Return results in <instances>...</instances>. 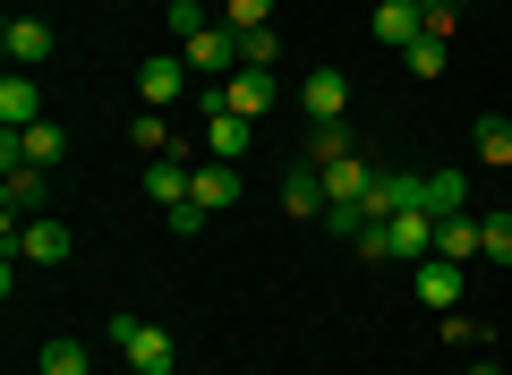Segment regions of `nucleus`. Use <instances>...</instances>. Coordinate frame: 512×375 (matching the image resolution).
<instances>
[{
    "instance_id": "1",
    "label": "nucleus",
    "mask_w": 512,
    "mask_h": 375,
    "mask_svg": "<svg viewBox=\"0 0 512 375\" xmlns=\"http://www.w3.org/2000/svg\"><path fill=\"white\" fill-rule=\"evenodd\" d=\"M111 350H120V367H137V375H180L171 333H163V324H146V316H111Z\"/></svg>"
},
{
    "instance_id": "2",
    "label": "nucleus",
    "mask_w": 512,
    "mask_h": 375,
    "mask_svg": "<svg viewBox=\"0 0 512 375\" xmlns=\"http://www.w3.org/2000/svg\"><path fill=\"white\" fill-rule=\"evenodd\" d=\"M197 120H205V162H248L256 120H239V111L222 103V86H205V94H197Z\"/></svg>"
},
{
    "instance_id": "3",
    "label": "nucleus",
    "mask_w": 512,
    "mask_h": 375,
    "mask_svg": "<svg viewBox=\"0 0 512 375\" xmlns=\"http://www.w3.org/2000/svg\"><path fill=\"white\" fill-rule=\"evenodd\" d=\"M60 154H69V137H60L52 120H35V128H0V171H9V162H26V171H60Z\"/></svg>"
},
{
    "instance_id": "4",
    "label": "nucleus",
    "mask_w": 512,
    "mask_h": 375,
    "mask_svg": "<svg viewBox=\"0 0 512 375\" xmlns=\"http://www.w3.org/2000/svg\"><path fill=\"white\" fill-rule=\"evenodd\" d=\"M410 290H419V307H427V316H461L470 265H444V256H427V265H410Z\"/></svg>"
},
{
    "instance_id": "5",
    "label": "nucleus",
    "mask_w": 512,
    "mask_h": 375,
    "mask_svg": "<svg viewBox=\"0 0 512 375\" xmlns=\"http://www.w3.org/2000/svg\"><path fill=\"white\" fill-rule=\"evenodd\" d=\"M299 111H308V128H325V120H350V69H308L299 77Z\"/></svg>"
},
{
    "instance_id": "6",
    "label": "nucleus",
    "mask_w": 512,
    "mask_h": 375,
    "mask_svg": "<svg viewBox=\"0 0 512 375\" xmlns=\"http://www.w3.org/2000/svg\"><path fill=\"white\" fill-rule=\"evenodd\" d=\"M77 239H69V222L60 214H35V222H9V256H26V265H60Z\"/></svg>"
},
{
    "instance_id": "7",
    "label": "nucleus",
    "mask_w": 512,
    "mask_h": 375,
    "mask_svg": "<svg viewBox=\"0 0 512 375\" xmlns=\"http://www.w3.org/2000/svg\"><path fill=\"white\" fill-rule=\"evenodd\" d=\"M180 60H188V69H197V77H214V86H222V77H231L239 69V35H231V26H197V35H188L180 43Z\"/></svg>"
},
{
    "instance_id": "8",
    "label": "nucleus",
    "mask_w": 512,
    "mask_h": 375,
    "mask_svg": "<svg viewBox=\"0 0 512 375\" xmlns=\"http://www.w3.org/2000/svg\"><path fill=\"white\" fill-rule=\"evenodd\" d=\"M188 86H197V69H188L180 52H146V69H137V94H146V111H171Z\"/></svg>"
},
{
    "instance_id": "9",
    "label": "nucleus",
    "mask_w": 512,
    "mask_h": 375,
    "mask_svg": "<svg viewBox=\"0 0 512 375\" xmlns=\"http://www.w3.org/2000/svg\"><path fill=\"white\" fill-rule=\"evenodd\" d=\"M222 103H231L239 120H265V111L282 103V77L274 69H231V77H222Z\"/></svg>"
},
{
    "instance_id": "10",
    "label": "nucleus",
    "mask_w": 512,
    "mask_h": 375,
    "mask_svg": "<svg viewBox=\"0 0 512 375\" xmlns=\"http://www.w3.org/2000/svg\"><path fill=\"white\" fill-rule=\"evenodd\" d=\"M0 205H9V222L52 214V171H26V162H9V179H0Z\"/></svg>"
},
{
    "instance_id": "11",
    "label": "nucleus",
    "mask_w": 512,
    "mask_h": 375,
    "mask_svg": "<svg viewBox=\"0 0 512 375\" xmlns=\"http://www.w3.org/2000/svg\"><path fill=\"white\" fill-rule=\"evenodd\" d=\"M188 205L231 214V205H239V162H197V171H188Z\"/></svg>"
},
{
    "instance_id": "12",
    "label": "nucleus",
    "mask_w": 512,
    "mask_h": 375,
    "mask_svg": "<svg viewBox=\"0 0 512 375\" xmlns=\"http://www.w3.org/2000/svg\"><path fill=\"white\" fill-rule=\"evenodd\" d=\"M325 171H308V162H291V171H282V214L291 222H325Z\"/></svg>"
},
{
    "instance_id": "13",
    "label": "nucleus",
    "mask_w": 512,
    "mask_h": 375,
    "mask_svg": "<svg viewBox=\"0 0 512 375\" xmlns=\"http://www.w3.org/2000/svg\"><path fill=\"white\" fill-rule=\"evenodd\" d=\"M384 239H393V265H427L436 256V214H393Z\"/></svg>"
},
{
    "instance_id": "14",
    "label": "nucleus",
    "mask_w": 512,
    "mask_h": 375,
    "mask_svg": "<svg viewBox=\"0 0 512 375\" xmlns=\"http://www.w3.org/2000/svg\"><path fill=\"white\" fill-rule=\"evenodd\" d=\"M419 35H427V9H419V0H376V43L410 52Z\"/></svg>"
},
{
    "instance_id": "15",
    "label": "nucleus",
    "mask_w": 512,
    "mask_h": 375,
    "mask_svg": "<svg viewBox=\"0 0 512 375\" xmlns=\"http://www.w3.org/2000/svg\"><path fill=\"white\" fill-rule=\"evenodd\" d=\"M0 52H9V69H35V60H52V26H43L35 9H26V18H9Z\"/></svg>"
},
{
    "instance_id": "16",
    "label": "nucleus",
    "mask_w": 512,
    "mask_h": 375,
    "mask_svg": "<svg viewBox=\"0 0 512 375\" xmlns=\"http://www.w3.org/2000/svg\"><path fill=\"white\" fill-rule=\"evenodd\" d=\"M0 120H9V128H35V120H43L35 69H9V77H0Z\"/></svg>"
},
{
    "instance_id": "17",
    "label": "nucleus",
    "mask_w": 512,
    "mask_h": 375,
    "mask_svg": "<svg viewBox=\"0 0 512 375\" xmlns=\"http://www.w3.org/2000/svg\"><path fill=\"white\" fill-rule=\"evenodd\" d=\"M146 197L163 205V214H171V205H188V162L180 154H154L146 162Z\"/></svg>"
},
{
    "instance_id": "18",
    "label": "nucleus",
    "mask_w": 512,
    "mask_h": 375,
    "mask_svg": "<svg viewBox=\"0 0 512 375\" xmlns=\"http://www.w3.org/2000/svg\"><path fill=\"white\" fill-rule=\"evenodd\" d=\"M470 154L487 162V171H512V120H504V111H487V120L470 128Z\"/></svg>"
},
{
    "instance_id": "19",
    "label": "nucleus",
    "mask_w": 512,
    "mask_h": 375,
    "mask_svg": "<svg viewBox=\"0 0 512 375\" xmlns=\"http://www.w3.org/2000/svg\"><path fill=\"white\" fill-rule=\"evenodd\" d=\"M436 256H444V265H470V256H478V214H444L436 222Z\"/></svg>"
},
{
    "instance_id": "20",
    "label": "nucleus",
    "mask_w": 512,
    "mask_h": 375,
    "mask_svg": "<svg viewBox=\"0 0 512 375\" xmlns=\"http://www.w3.org/2000/svg\"><path fill=\"white\" fill-rule=\"evenodd\" d=\"M35 375H94V358H86V341H69V333H52L35 350Z\"/></svg>"
},
{
    "instance_id": "21",
    "label": "nucleus",
    "mask_w": 512,
    "mask_h": 375,
    "mask_svg": "<svg viewBox=\"0 0 512 375\" xmlns=\"http://www.w3.org/2000/svg\"><path fill=\"white\" fill-rule=\"evenodd\" d=\"M342 154H359V145H350V128H342V120L308 128V145H299V162H308V171H325V162H342Z\"/></svg>"
},
{
    "instance_id": "22",
    "label": "nucleus",
    "mask_w": 512,
    "mask_h": 375,
    "mask_svg": "<svg viewBox=\"0 0 512 375\" xmlns=\"http://www.w3.org/2000/svg\"><path fill=\"white\" fill-rule=\"evenodd\" d=\"M427 214H470V179H461V171H427Z\"/></svg>"
},
{
    "instance_id": "23",
    "label": "nucleus",
    "mask_w": 512,
    "mask_h": 375,
    "mask_svg": "<svg viewBox=\"0 0 512 375\" xmlns=\"http://www.w3.org/2000/svg\"><path fill=\"white\" fill-rule=\"evenodd\" d=\"M478 256L512 265V205H487V214H478Z\"/></svg>"
},
{
    "instance_id": "24",
    "label": "nucleus",
    "mask_w": 512,
    "mask_h": 375,
    "mask_svg": "<svg viewBox=\"0 0 512 375\" xmlns=\"http://www.w3.org/2000/svg\"><path fill=\"white\" fill-rule=\"evenodd\" d=\"M402 69L419 77V86H436V77H444V43H436V35H419V43L402 52Z\"/></svg>"
},
{
    "instance_id": "25",
    "label": "nucleus",
    "mask_w": 512,
    "mask_h": 375,
    "mask_svg": "<svg viewBox=\"0 0 512 375\" xmlns=\"http://www.w3.org/2000/svg\"><path fill=\"white\" fill-rule=\"evenodd\" d=\"M222 26L231 35H256V26H274V0H222Z\"/></svg>"
},
{
    "instance_id": "26",
    "label": "nucleus",
    "mask_w": 512,
    "mask_h": 375,
    "mask_svg": "<svg viewBox=\"0 0 512 375\" xmlns=\"http://www.w3.org/2000/svg\"><path fill=\"white\" fill-rule=\"evenodd\" d=\"M274 60H282V35H274V26L239 35V69H274Z\"/></svg>"
},
{
    "instance_id": "27",
    "label": "nucleus",
    "mask_w": 512,
    "mask_h": 375,
    "mask_svg": "<svg viewBox=\"0 0 512 375\" xmlns=\"http://www.w3.org/2000/svg\"><path fill=\"white\" fill-rule=\"evenodd\" d=\"M163 26H171V43H188L197 26H214V9H205V0H171V9H163Z\"/></svg>"
},
{
    "instance_id": "28",
    "label": "nucleus",
    "mask_w": 512,
    "mask_h": 375,
    "mask_svg": "<svg viewBox=\"0 0 512 375\" xmlns=\"http://www.w3.org/2000/svg\"><path fill=\"white\" fill-rule=\"evenodd\" d=\"M128 137H137V154H171V120H163V111H146V120H128Z\"/></svg>"
},
{
    "instance_id": "29",
    "label": "nucleus",
    "mask_w": 512,
    "mask_h": 375,
    "mask_svg": "<svg viewBox=\"0 0 512 375\" xmlns=\"http://www.w3.org/2000/svg\"><path fill=\"white\" fill-rule=\"evenodd\" d=\"M367 222H376V214H367V205H325V231L342 239V248H350V239L367 231Z\"/></svg>"
},
{
    "instance_id": "30",
    "label": "nucleus",
    "mask_w": 512,
    "mask_h": 375,
    "mask_svg": "<svg viewBox=\"0 0 512 375\" xmlns=\"http://www.w3.org/2000/svg\"><path fill=\"white\" fill-rule=\"evenodd\" d=\"M419 9H427V35H436V43H453V26H461V0H419Z\"/></svg>"
},
{
    "instance_id": "31",
    "label": "nucleus",
    "mask_w": 512,
    "mask_h": 375,
    "mask_svg": "<svg viewBox=\"0 0 512 375\" xmlns=\"http://www.w3.org/2000/svg\"><path fill=\"white\" fill-rule=\"evenodd\" d=\"M350 248H359V265H393V239H384V222H367Z\"/></svg>"
},
{
    "instance_id": "32",
    "label": "nucleus",
    "mask_w": 512,
    "mask_h": 375,
    "mask_svg": "<svg viewBox=\"0 0 512 375\" xmlns=\"http://www.w3.org/2000/svg\"><path fill=\"white\" fill-rule=\"evenodd\" d=\"M163 222H171V239H197V231H205V222H214V214H205V205H171Z\"/></svg>"
},
{
    "instance_id": "33",
    "label": "nucleus",
    "mask_w": 512,
    "mask_h": 375,
    "mask_svg": "<svg viewBox=\"0 0 512 375\" xmlns=\"http://www.w3.org/2000/svg\"><path fill=\"white\" fill-rule=\"evenodd\" d=\"M461 375H504V367H495V358H470V367H461Z\"/></svg>"
},
{
    "instance_id": "34",
    "label": "nucleus",
    "mask_w": 512,
    "mask_h": 375,
    "mask_svg": "<svg viewBox=\"0 0 512 375\" xmlns=\"http://www.w3.org/2000/svg\"><path fill=\"white\" fill-rule=\"evenodd\" d=\"M120 375H137V367H120Z\"/></svg>"
},
{
    "instance_id": "35",
    "label": "nucleus",
    "mask_w": 512,
    "mask_h": 375,
    "mask_svg": "<svg viewBox=\"0 0 512 375\" xmlns=\"http://www.w3.org/2000/svg\"><path fill=\"white\" fill-rule=\"evenodd\" d=\"M504 179H512V171H504Z\"/></svg>"
}]
</instances>
